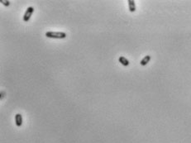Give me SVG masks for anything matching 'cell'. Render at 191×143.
I'll use <instances>...</instances> for the list:
<instances>
[{
  "label": "cell",
  "instance_id": "6da1fadb",
  "mask_svg": "<svg viewBox=\"0 0 191 143\" xmlns=\"http://www.w3.org/2000/svg\"><path fill=\"white\" fill-rule=\"evenodd\" d=\"M45 36L47 38L51 39H65L67 36V34L64 32H53V31H49L45 32Z\"/></svg>",
  "mask_w": 191,
  "mask_h": 143
},
{
  "label": "cell",
  "instance_id": "7a4b0ae2",
  "mask_svg": "<svg viewBox=\"0 0 191 143\" xmlns=\"http://www.w3.org/2000/svg\"><path fill=\"white\" fill-rule=\"evenodd\" d=\"M33 13H34V8L32 7V6L27 8V10H26L25 12V13H24V15H23V22H24V23L29 22V20L31 19V18H32Z\"/></svg>",
  "mask_w": 191,
  "mask_h": 143
},
{
  "label": "cell",
  "instance_id": "3957f363",
  "mask_svg": "<svg viewBox=\"0 0 191 143\" xmlns=\"http://www.w3.org/2000/svg\"><path fill=\"white\" fill-rule=\"evenodd\" d=\"M127 3H128V8H129V11L131 13H134L136 11V3H135L134 0H128L127 1Z\"/></svg>",
  "mask_w": 191,
  "mask_h": 143
},
{
  "label": "cell",
  "instance_id": "277c9868",
  "mask_svg": "<svg viewBox=\"0 0 191 143\" xmlns=\"http://www.w3.org/2000/svg\"><path fill=\"white\" fill-rule=\"evenodd\" d=\"M15 123L17 127H21L23 125V116L22 114H17L15 116Z\"/></svg>",
  "mask_w": 191,
  "mask_h": 143
},
{
  "label": "cell",
  "instance_id": "5b68a950",
  "mask_svg": "<svg viewBox=\"0 0 191 143\" xmlns=\"http://www.w3.org/2000/svg\"><path fill=\"white\" fill-rule=\"evenodd\" d=\"M118 61H119V63L122 64L123 66H125V67H127V66H128L130 65L129 61H128V60H127V58L124 56L118 57Z\"/></svg>",
  "mask_w": 191,
  "mask_h": 143
},
{
  "label": "cell",
  "instance_id": "8992f818",
  "mask_svg": "<svg viewBox=\"0 0 191 143\" xmlns=\"http://www.w3.org/2000/svg\"><path fill=\"white\" fill-rule=\"evenodd\" d=\"M151 59V56H149V55H147V56H146L145 57H144L143 59L141 60V61H140V65L142 66H146L149 62H150Z\"/></svg>",
  "mask_w": 191,
  "mask_h": 143
},
{
  "label": "cell",
  "instance_id": "52a82bcc",
  "mask_svg": "<svg viewBox=\"0 0 191 143\" xmlns=\"http://www.w3.org/2000/svg\"><path fill=\"white\" fill-rule=\"evenodd\" d=\"M1 3L3 5L6 6V7H8L9 5H10V2L9 1H6V0H1Z\"/></svg>",
  "mask_w": 191,
  "mask_h": 143
}]
</instances>
